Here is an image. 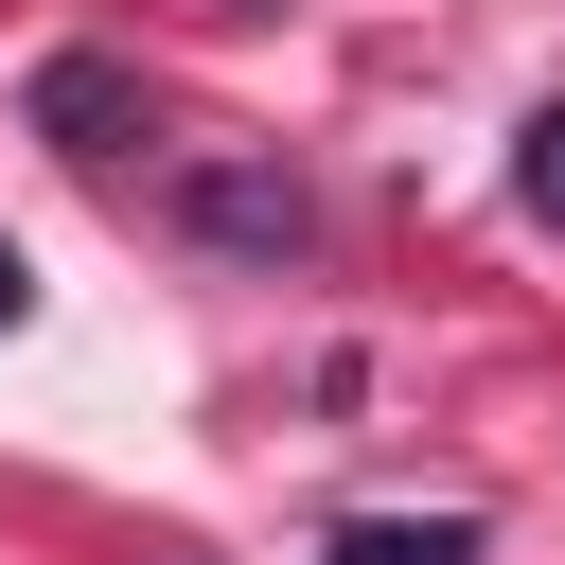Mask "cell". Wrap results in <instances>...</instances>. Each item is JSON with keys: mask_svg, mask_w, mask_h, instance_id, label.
<instances>
[{"mask_svg": "<svg viewBox=\"0 0 565 565\" xmlns=\"http://www.w3.org/2000/svg\"><path fill=\"white\" fill-rule=\"evenodd\" d=\"M318 565H477V512H353Z\"/></svg>", "mask_w": 565, "mask_h": 565, "instance_id": "cell-3", "label": "cell"}, {"mask_svg": "<svg viewBox=\"0 0 565 565\" xmlns=\"http://www.w3.org/2000/svg\"><path fill=\"white\" fill-rule=\"evenodd\" d=\"M35 141H53V159H124V141H141V71H124V53H53V71H35Z\"/></svg>", "mask_w": 565, "mask_h": 565, "instance_id": "cell-2", "label": "cell"}, {"mask_svg": "<svg viewBox=\"0 0 565 565\" xmlns=\"http://www.w3.org/2000/svg\"><path fill=\"white\" fill-rule=\"evenodd\" d=\"M159 212H177V230H194L212 265H265V282H282V265L318 247V194H300V159H282V141H177Z\"/></svg>", "mask_w": 565, "mask_h": 565, "instance_id": "cell-1", "label": "cell"}, {"mask_svg": "<svg viewBox=\"0 0 565 565\" xmlns=\"http://www.w3.org/2000/svg\"><path fill=\"white\" fill-rule=\"evenodd\" d=\"M512 194H530V212H547V230H565V106H547V124H530V141H512Z\"/></svg>", "mask_w": 565, "mask_h": 565, "instance_id": "cell-4", "label": "cell"}, {"mask_svg": "<svg viewBox=\"0 0 565 565\" xmlns=\"http://www.w3.org/2000/svg\"><path fill=\"white\" fill-rule=\"evenodd\" d=\"M18 318H35V247L0 230V335H18Z\"/></svg>", "mask_w": 565, "mask_h": 565, "instance_id": "cell-5", "label": "cell"}]
</instances>
